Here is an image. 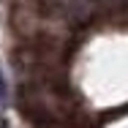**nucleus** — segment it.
Instances as JSON below:
<instances>
[{"label":"nucleus","mask_w":128,"mask_h":128,"mask_svg":"<svg viewBox=\"0 0 128 128\" xmlns=\"http://www.w3.org/2000/svg\"><path fill=\"white\" fill-rule=\"evenodd\" d=\"M19 106H22L25 117H30L33 123H41V126L76 123L79 120V109L71 98V93L66 87H60V82L49 74L22 84Z\"/></svg>","instance_id":"obj_1"},{"label":"nucleus","mask_w":128,"mask_h":128,"mask_svg":"<svg viewBox=\"0 0 128 128\" xmlns=\"http://www.w3.org/2000/svg\"><path fill=\"white\" fill-rule=\"evenodd\" d=\"M6 101H8V90H6V82H3V76H0V109L6 106Z\"/></svg>","instance_id":"obj_2"}]
</instances>
